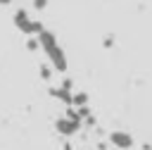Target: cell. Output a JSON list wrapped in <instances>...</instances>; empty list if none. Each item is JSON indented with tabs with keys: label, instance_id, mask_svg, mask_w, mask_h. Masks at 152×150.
<instances>
[{
	"label": "cell",
	"instance_id": "cell-1",
	"mask_svg": "<svg viewBox=\"0 0 152 150\" xmlns=\"http://www.w3.org/2000/svg\"><path fill=\"white\" fill-rule=\"evenodd\" d=\"M38 43H40V48L45 50V55H48V60L52 62V67H55L57 71H66V55H64V50L59 48L55 33L45 29V31L38 36Z\"/></svg>",
	"mask_w": 152,
	"mask_h": 150
},
{
	"label": "cell",
	"instance_id": "cell-2",
	"mask_svg": "<svg viewBox=\"0 0 152 150\" xmlns=\"http://www.w3.org/2000/svg\"><path fill=\"white\" fill-rule=\"evenodd\" d=\"M55 129H57L59 136H74V133L81 129V121H71V119H66V117H59V119L55 121Z\"/></svg>",
	"mask_w": 152,
	"mask_h": 150
},
{
	"label": "cell",
	"instance_id": "cell-3",
	"mask_svg": "<svg viewBox=\"0 0 152 150\" xmlns=\"http://www.w3.org/2000/svg\"><path fill=\"white\" fill-rule=\"evenodd\" d=\"M109 140H112V145L119 148V150H128V148H133V136L126 133V131H112V133H109Z\"/></svg>",
	"mask_w": 152,
	"mask_h": 150
},
{
	"label": "cell",
	"instance_id": "cell-4",
	"mask_svg": "<svg viewBox=\"0 0 152 150\" xmlns=\"http://www.w3.org/2000/svg\"><path fill=\"white\" fill-rule=\"evenodd\" d=\"M14 26H17V29H19L21 33H36V31H33L36 21H31V19H28V14H26L24 10L14 12Z\"/></svg>",
	"mask_w": 152,
	"mask_h": 150
},
{
	"label": "cell",
	"instance_id": "cell-5",
	"mask_svg": "<svg viewBox=\"0 0 152 150\" xmlns=\"http://www.w3.org/2000/svg\"><path fill=\"white\" fill-rule=\"evenodd\" d=\"M50 93H52L57 100H62L64 105H74V95H71V90H66V88H62V86H59V88H52Z\"/></svg>",
	"mask_w": 152,
	"mask_h": 150
},
{
	"label": "cell",
	"instance_id": "cell-6",
	"mask_svg": "<svg viewBox=\"0 0 152 150\" xmlns=\"http://www.w3.org/2000/svg\"><path fill=\"white\" fill-rule=\"evenodd\" d=\"M74 105H76V110L78 107H88V95L86 93H74Z\"/></svg>",
	"mask_w": 152,
	"mask_h": 150
},
{
	"label": "cell",
	"instance_id": "cell-7",
	"mask_svg": "<svg viewBox=\"0 0 152 150\" xmlns=\"http://www.w3.org/2000/svg\"><path fill=\"white\" fill-rule=\"evenodd\" d=\"M88 117H93L90 110L88 107H78V119H88Z\"/></svg>",
	"mask_w": 152,
	"mask_h": 150
},
{
	"label": "cell",
	"instance_id": "cell-8",
	"mask_svg": "<svg viewBox=\"0 0 152 150\" xmlns=\"http://www.w3.org/2000/svg\"><path fill=\"white\" fill-rule=\"evenodd\" d=\"M33 7L36 10H45L48 7V0H33Z\"/></svg>",
	"mask_w": 152,
	"mask_h": 150
},
{
	"label": "cell",
	"instance_id": "cell-9",
	"mask_svg": "<svg viewBox=\"0 0 152 150\" xmlns=\"http://www.w3.org/2000/svg\"><path fill=\"white\" fill-rule=\"evenodd\" d=\"M50 74H52V71H50V67H45V64H43V67H40V76H43V79H50Z\"/></svg>",
	"mask_w": 152,
	"mask_h": 150
},
{
	"label": "cell",
	"instance_id": "cell-10",
	"mask_svg": "<svg viewBox=\"0 0 152 150\" xmlns=\"http://www.w3.org/2000/svg\"><path fill=\"white\" fill-rule=\"evenodd\" d=\"M38 45H40V43H38V40H33V38L26 43V48H28V50H38Z\"/></svg>",
	"mask_w": 152,
	"mask_h": 150
},
{
	"label": "cell",
	"instance_id": "cell-11",
	"mask_svg": "<svg viewBox=\"0 0 152 150\" xmlns=\"http://www.w3.org/2000/svg\"><path fill=\"white\" fill-rule=\"evenodd\" d=\"M62 88H66V90H71V79H64V81H62Z\"/></svg>",
	"mask_w": 152,
	"mask_h": 150
},
{
	"label": "cell",
	"instance_id": "cell-12",
	"mask_svg": "<svg viewBox=\"0 0 152 150\" xmlns=\"http://www.w3.org/2000/svg\"><path fill=\"white\" fill-rule=\"evenodd\" d=\"M10 2H12V0H0V5H10Z\"/></svg>",
	"mask_w": 152,
	"mask_h": 150
},
{
	"label": "cell",
	"instance_id": "cell-13",
	"mask_svg": "<svg viewBox=\"0 0 152 150\" xmlns=\"http://www.w3.org/2000/svg\"><path fill=\"white\" fill-rule=\"evenodd\" d=\"M150 150H152V145H150Z\"/></svg>",
	"mask_w": 152,
	"mask_h": 150
}]
</instances>
